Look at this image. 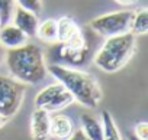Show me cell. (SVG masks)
<instances>
[{
    "instance_id": "obj_1",
    "label": "cell",
    "mask_w": 148,
    "mask_h": 140,
    "mask_svg": "<svg viewBox=\"0 0 148 140\" xmlns=\"http://www.w3.org/2000/svg\"><path fill=\"white\" fill-rule=\"evenodd\" d=\"M47 71L70 91L74 101L83 107L96 108L102 103L103 93L93 74L60 64L47 65Z\"/></svg>"
},
{
    "instance_id": "obj_2",
    "label": "cell",
    "mask_w": 148,
    "mask_h": 140,
    "mask_svg": "<svg viewBox=\"0 0 148 140\" xmlns=\"http://www.w3.org/2000/svg\"><path fill=\"white\" fill-rule=\"evenodd\" d=\"M5 61L10 75L23 84H39L48 74L44 51L36 43L6 49Z\"/></svg>"
},
{
    "instance_id": "obj_3",
    "label": "cell",
    "mask_w": 148,
    "mask_h": 140,
    "mask_svg": "<svg viewBox=\"0 0 148 140\" xmlns=\"http://www.w3.org/2000/svg\"><path fill=\"white\" fill-rule=\"evenodd\" d=\"M136 51V39L131 32L109 36L93 56V64L105 72L122 69Z\"/></svg>"
},
{
    "instance_id": "obj_4",
    "label": "cell",
    "mask_w": 148,
    "mask_h": 140,
    "mask_svg": "<svg viewBox=\"0 0 148 140\" xmlns=\"http://www.w3.org/2000/svg\"><path fill=\"white\" fill-rule=\"evenodd\" d=\"M132 15H134V10L109 12V13H105V15H100V16L92 19L89 23V28L95 33H97L103 38L126 33V32H129V28H131Z\"/></svg>"
},
{
    "instance_id": "obj_5",
    "label": "cell",
    "mask_w": 148,
    "mask_h": 140,
    "mask_svg": "<svg viewBox=\"0 0 148 140\" xmlns=\"http://www.w3.org/2000/svg\"><path fill=\"white\" fill-rule=\"evenodd\" d=\"M25 85L12 75H0V114L13 117L22 107Z\"/></svg>"
},
{
    "instance_id": "obj_6",
    "label": "cell",
    "mask_w": 148,
    "mask_h": 140,
    "mask_svg": "<svg viewBox=\"0 0 148 140\" xmlns=\"http://www.w3.org/2000/svg\"><path fill=\"white\" fill-rule=\"evenodd\" d=\"M60 45H61L60 53H61L62 59H65L70 64L80 65L86 61V58L89 55L87 41H86V36L83 35L82 29L74 33L70 39H67L65 42H62Z\"/></svg>"
},
{
    "instance_id": "obj_7",
    "label": "cell",
    "mask_w": 148,
    "mask_h": 140,
    "mask_svg": "<svg viewBox=\"0 0 148 140\" xmlns=\"http://www.w3.org/2000/svg\"><path fill=\"white\" fill-rule=\"evenodd\" d=\"M12 23L15 26H18L26 36H35L38 25H39V19H38V15L18 6V7H15V12L12 16Z\"/></svg>"
},
{
    "instance_id": "obj_8",
    "label": "cell",
    "mask_w": 148,
    "mask_h": 140,
    "mask_svg": "<svg viewBox=\"0 0 148 140\" xmlns=\"http://www.w3.org/2000/svg\"><path fill=\"white\" fill-rule=\"evenodd\" d=\"M31 137L32 140L49 139V113L44 108H35L31 117Z\"/></svg>"
},
{
    "instance_id": "obj_9",
    "label": "cell",
    "mask_w": 148,
    "mask_h": 140,
    "mask_svg": "<svg viewBox=\"0 0 148 140\" xmlns=\"http://www.w3.org/2000/svg\"><path fill=\"white\" fill-rule=\"evenodd\" d=\"M28 38L29 36H26L12 22L0 26V45L5 49H13V48L22 46L28 42Z\"/></svg>"
},
{
    "instance_id": "obj_10",
    "label": "cell",
    "mask_w": 148,
    "mask_h": 140,
    "mask_svg": "<svg viewBox=\"0 0 148 140\" xmlns=\"http://www.w3.org/2000/svg\"><path fill=\"white\" fill-rule=\"evenodd\" d=\"M74 130L73 120L65 114L49 116V137L57 140H65Z\"/></svg>"
},
{
    "instance_id": "obj_11",
    "label": "cell",
    "mask_w": 148,
    "mask_h": 140,
    "mask_svg": "<svg viewBox=\"0 0 148 140\" xmlns=\"http://www.w3.org/2000/svg\"><path fill=\"white\" fill-rule=\"evenodd\" d=\"M82 129L90 140H103L102 121L92 114L82 116Z\"/></svg>"
},
{
    "instance_id": "obj_12",
    "label": "cell",
    "mask_w": 148,
    "mask_h": 140,
    "mask_svg": "<svg viewBox=\"0 0 148 140\" xmlns=\"http://www.w3.org/2000/svg\"><path fill=\"white\" fill-rule=\"evenodd\" d=\"M80 28L76 23L73 18L70 16H62L60 19H57V42L62 43L67 39H70L76 32H79Z\"/></svg>"
},
{
    "instance_id": "obj_13",
    "label": "cell",
    "mask_w": 148,
    "mask_h": 140,
    "mask_svg": "<svg viewBox=\"0 0 148 140\" xmlns=\"http://www.w3.org/2000/svg\"><path fill=\"white\" fill-rule=\"evenodd\" d=\"M129 32L135 36H141V35H145L148 32V9L147 7H141L138 10H134Z\"/></svg>"
},
{
    "instance_id": "obj_14",
    "label": "cell",
    "mask_w": 148,
    "mask_h": 140,
    "mask_svg": "<svg viewBox=\"0 0 148 140\" xmlns=\"http://www.w3.org/2000/svg\"><path fill=\"white\" fill-rule=\"evenodd\" d=\"M42 42L57 43V19H45L39 22L36 35Z\"/></svg>"
},
{
    "instance_id": "obj_15",
    "label": "cell",
    "mask_w": 148,
    "mask_h": 140,
    "mask_svg": "<svg viewBox=\"0 0 148 140\" xmlns=\"http://www.w3.org/2000/svg\"><path fill=\"white\" fill-rule=\"evenodd\" d=\"M62 90H65L64 88V85L61 84V83H52V84H49V85H47V87H44L36 95H35V106H36V108H44L57 94H60Z\"/></svg>"
},
{
    "instance_id": "obj_16",
    "label": "cell",
    "mask_w": 148,
    "mask_h": 140,
    "mask_svg": "<svg viewBox=\"0 0 148 140\" xmlns=\"http://www.w3.org/2000/svg\"><path fill=\"white\" fill-rule=\"evenodd\" d=\"M102 127H103V140H122L121 133L115 124V120L108 110L102 111Z\"/></svg>"
},
{
    "instance_id": "obj_17",
    "label": "cell",
    "mask_w": 148,
    "mask_h": 140,
    "mask_svg": "<svg viewBox=\"0 0 148 140\" xmlns=\"http://www.w3.org/2000/svg\"><path fill=\"white\" fill-rule=\"evenodd\" d=\"M73 103H74V98H73V95L70 94V91L62 90L60 94H57V95L44 107V110L48 111V113H57V111H60V110H64L65 107H68V106L73 104Z\"/></svg>"
},
{
    "instance_id": "obj_18",
    "label": "cell",
    "mask_w": 148,
    "mask_h": 140,
    "mask_svg": "<svg viewBox=\"0 0 148 140\" xmlns=\"http://www.w3.org/2000/svg\"><path fill=\"white\" fill-rule=\"evenodd\" d=\"M16 7L15 0H0V26L10 23Z\"/></svg>"
},
{
    "instance_id": "obj_19",
    "label": "cell",
    "mask_w": 148,
    "mask_h": 140,
    "mask_svg": "<svg viewBox=\"0 0 148 140\" xmlns=\"http://www.w3.org/2000/svg\"><path fill=\"white\" fill-rule=\"evenodd\" d=\"M16 5L25 10H29L35 15L42 12V0H15Z\"/></svg>"
},
{
    "instance_id": "obj_20",
    "label": "cell",
    "mask_w": 148,
    "mask_h": 140,
    "mask_svg": "<svg viewBox=\"0 0 148 140\" xmlns=\"http://www.w3.org/2000/svg\"><path fill=\"white\" fill-rule=\"evenodd\" d=\"M134 133L141 140H148V123H145V121L138 123L135 126V129H134Z\"/></svg>"
},
{
    "instance_id": "obj_21",
    "label": "cell",
    "mask_w": 148,
    "mask_h": 140,
    "mask_svg": "<svg viewBox=\"0 0 148 140\" xmlns=\"http://www.w3.org/2000/svg\"><path fill=\"white\" fill-rule=\"evenodd\" d=\"M65 140H90V139L86 136V133L83 131V129H77V130H73V133Z\"/></svg>"
},
{
    "instance_id": "obj_22",
    "label": "cell",
    "mask_w": 148,
    "mask_h": 140,
    "mask_svg": "<svg viewBox=\"0 0 148 140\" xmlns=\"http://www.w3.org/2000/svg\"><path fill=\"white\" fill-rule=\"evenodd\" d=\"M115 2L122 5V6H132V5H135L138 2V0H115Z\"/></svg>"
},
{
    "instance_id": "obj_23",
    "label": "cell",
    "mask_w": 148,
    "mask_h": 140,
    "mask_svg": "<svg viewBox=\"0 0 148 140\" xmlns=\"http://www.w3.org/2000/svg\"><path fill=\"white\" fill-rule=\"evenodd\" d=\"M8 120H9V117H6V116H3V114H0V129H2V127L8 123Z\"/></svg>"
},
{
    "instance_id": "obj_24",
    "label": "cell",
    "mask_w": 148,
    "mask_h": 140,
    "mask_svg": "<svg viewBox=\"0 0 148 140\" xmlns=\"http://www.w3.org/2000/svg\"><path fill=\"white\" fill-rule=\"evenodd\" d=\"M5 53H6V52H5V48L0 45V64H2V61L5 59Z\"/></svg>"
},
{
    "instance_id": "obj_25",
    "label": "cell",
    "mask_w": 148,
    "mask_h": 140,
    "mask_svg": "<svg viewBox=\"0 0 148 140\" xmlns=\"http://www.w3.org/2000/svg\"><path fill=\"white\" fill-rule=\"evenodd\" d=\"M128 140H141V139L136 137L135 133H128Z\"/></svg>"
}]
</instances>
